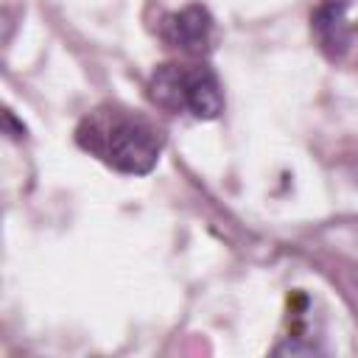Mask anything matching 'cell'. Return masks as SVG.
Masks as SVG:
<instances>
[{"label": "cell", "mask_w": 358, "mask_h": 358, "mask_svg": "<svg viewBox=\"0 0 358 358\" xmlns=\"http://www.w3.org/2000/svg\"><path fill=\"white\" fill-rule=\"evenodd\" d=\"M159 34L168 45L190 53V56H199V53H207L210 45H213V34H215V22L210 17V11L204 6H185L182 11H173L162 20L159 25Z\"/></svg>", "instance_id": "3"}, {"label": "cell", "mask_w": 358, "mask_h": 358, "mask_svg": "<svg viewBox=\"0 0 358 358\" xmlns=\"http://www.w3.org/2000/svg\"><path fill=\"white\" fill-rule=\"evenodd\" d=\"M84 151L120 173H148L162 151V131L143 115L123 106H98L76 129Z\"/></svg>", "instance_id": "1"}, {"label": "cell", "mask_w": 358, "mask_h": 358, "mask_svg": "<svg viewBox=\"0 0 358 358\" xmlns=\"http://www.w3.org/2000/svg\"><path fill=\"white\" fill-rule=\"evenodd\" d=\"M347 6L350 0H319V6L310 14V34L319 45V50L338 62L352 48V25L347 22Z\"/></svg>", "instance_id": "4"}, {"label": "cell", "mask_w": 358, "mask_h": 358, "mask_svg": "<svg viewBox=\"0 0 358 358\" xmlns=\"http://www.w3.org/2000/svg\"><path fill=\"white\" fill-rule=\"evenodd\" d=\"M148 98L168 112H190L199 120H213L224 109V92L210 67L159 64L148 78Z\"/></svg>", "instance_id": "2"}]
</instances>
